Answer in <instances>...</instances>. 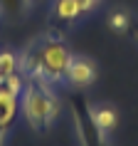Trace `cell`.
I'll return each mask as SVG.
<instances>
[{"mask_svg": "<svg viewBox=\"0 0 138 146\" xmlns=\"http://www.w3.org/2000/svg\"><path fill=\"white\" fill-rule=\"evenodd\" d=\"M0 72H3V77L20 72V54L12 50H0Z\"/></svg>", "mask_w": 138, "mask_h": 146, "instance_id": "9", "label": "cell"}, {"mask_svg": "<svg viewBox=\"0 0 138 146\" xmlns=\"http://www.w3.org/2000/svg\"><path fill=\"white\" fill-rule=\"evenodd\" d=\"M72 50L59 32H45L25 52H20V72L25 77L45 79L47 84L64 82Z\"/></svg>", "mask_w": 138, "mask_h": 146, "instance_id": "1", "label": "cell"}, {"mask_svg": "<svg viewBox=\"0 0 138 146\" xmlns=\"http://www.w3.org/2000/svg\"><path fill=\"white\" fill-rule=\"evenodd\" d=\"M52 15L62 23H72V20H77L81 15V10H79V3L77 0H54L52 5Z\"/></svg>", "mask_w": 138, "mask_h": 146, "instance_id": "7", "label": "cell"}, {"mask_svg": "<svg viewBox=\"0 0 138 146\" xmlns=\"http://www.w3.org/2000/svg\"><path fill=\"white\" fill-rule=\"evenodd\" d=\"M20 109H22L25 119L37 134H45L49 129V124L59 114V99L57 94L49 89L45 79L27 77L25 89L20 94Z\"/></svg>", "mask_w": 138, "mask_h": 146, "instance_id": "2", "label": "cell"}, {"mask_svg": "<svg viewBox=\"0 0 138 146\" xmlns=\"http://www.w3.org/2000/svg\"><path fill=\"white\" fill-rule=\"evenodd\" d=\"M5 139H8V126H0V146H5Z\"/></svg>", "mask_w": 138, "mask_h": 146, "instance_id": "14", "label": "cell"}, {"mask_svg": "<svg viewBox=\"0 0 138 146\" xmlns=\"http://www.w3.org/2000/svg\"><path fill=\"white\" fill-rule=\"evenodd\" d=\"M96 74H99V69H96V62L84 57V54H72V60H69V67H67V74H64V82L74 87V89H86L89 84L96 82Z\"/></svg>", "mask_w": 138, "mask_h": 146, "instance_id": "4", "label": "cell"}, {"mask_svg": "<svg viewBox=\"0 0 138 146\" xmlns=\"http://www.w3.org/2000/svg\"><path fill=\"white\" fill-rule=\"evenodd\" d=\"M69 104H72V116H74V126H77L81 146H106V141H104L106 134L94 124L91 111H89V102L81 94H74L69 99Z\"/></svg>", "mask_w": 138, "mask_h": 146, "instance_id": "3", "label": "cell"}, {"mask_svg": "<svg viewBox=\"0 0 138 146\" xmlns=\"http://www.w3.org/2000/svg\"><path fill=\"white\" fill-rule=\"evenodd\" d=\"M0 82H3V72H0Z\"/></svg>", "mask_w": 138, "mask_h": 146, "instance_id": "16", "label": "cell"}, {"mask_svg": "<svg viewBox=\"0 0 138 146\" xmlns=\"http://www.w3.org/2000/svg\"><path fill=\"white\" fill-rule=\"evenodd\" d=\"M128 32H131V37L138 42V23H131V27H128Z\"/></svg>", "mask_w": 138, "mask_h": 146, "instance_id": "13", "label": "cell"}, {"mask_svg": "<svg viewBox=\"0 0 138 146\" xmlns=\"http://www.w3.org/2000/svg\"><path fill=\"white\" fill-rule=\"evenodd\" d=\"M89 111H91L94 124H96L104 134H108L111 129H116L118 114H116V109L111 107V104H96V107H89Z\"/></svg>", "mask_w": 138, "mask_h": 146, "instance_id": "6", "label": "cell"}, {"mask_svg": "<svg viewBox=\"0 0 138 146\" xmlns=\"http://www.w3.org/2000/svg\"><path fill=\"white\" fill-rule=\"evenodd\" d=\"M77 3H79V10H81V15H84V13H91V10L99 5V0H77Z\"/></svg>", "mask_w": 138, "mask_h": 146, "instance_id": "12", "label": "cell"}, {"mask_svg": "<svg viewBox=\"0 0 138 146\" xmlns=\"http://www.w3.org/2000/svg\"><path fill=\"white\" fill-rule=\"evenodd\" d=\"M37 3H42V0H32V5H37Z\"/></svg>", "mask_w": 138, "mask_h": 146, "instance_id": "15", "label": "cell"}, {"mask_svg": "<svg viewBox=\"0 0 138 146\" xmlns=\"http://www.w3.org/2000/svg\"><path fill=\"white\" fill-rule=\"evenodd\" d=\"M32 8V0H0V15L5 17H22Z\"/></svg>", "mask_w": 138, "mask_h": 146, "instance_id": "8", "label": "cell"}, {"mask_svg": "<svg viewBox=\"0 0 138 146\" xmlns=\"http://www.w3.org/2000/svg\"><path fill=\"white\" fill-rule=\"evenodd\" d=\"M25 82H27V77H25L22 72H12V74H8V77H3V82L0 84L5 87L8 92H12V94H22V89H25Z\"/></svg>", "mask_w": 138, "mask_h": 146, "instance_id": "11", "label": "cell"}, {"mask_svg": "<svg viewBox=\"0 0 138 146\" xmlns=\"http://www.w3.org/2000/svg\"><path fill=\"white\" fill-rule=\"evenodd\" d=\"M20 111V97L0 84V126H10Z\"/></svg>", "mask_w": 138, "mask_h": 146, "instance_id": "5", "label": "cell"}, {"mask_svg": "<svg viewBox=\"0 0 138 146\" xmlns=\"http://www.w3.org/2000/svg\"><path fill=\"white\" fill-rule=\"evenodd\" d=\"M108 27L114 32H128L131 27V15L126 10H114L111 15H108Z\"/></svg>", "mask_w": 138, "mask_h": 146, "instance_id": "10", "label": "cell"}]
</instances>
